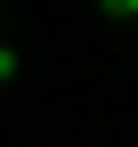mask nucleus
<instances>
[{
  "label": "nucleus",
  "instance_id": "obj_1",
  "mask_svg": "<svg viewBox=\"0 0 138 147\" xmlns=\"http://www.w3.org/2000/svg\"><path fill=\"white\" fill-rule=\"evenodd\" d=\"M104 9H112V18H138V0H104Z\"/></svg>",
  "mask_w": 138,
  "mask_h": 147
},
{
  "label": "nucleus",
  "instance_id": "obj_2",
  "mask_svg": "<svg viewBox=\"0 0 138 147\" xmlns=\"http://www.w3.org/2000/svg\"><path fill=\"white\" fill-rule=\"evenodd\" d=\"M9 69H17V52H0V78H9Z\"/></svg>",
  "mask_w": 138,
  "mask_h": 147
}]
</instances>
